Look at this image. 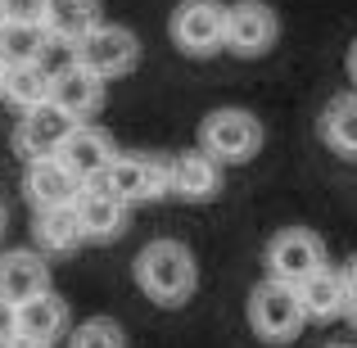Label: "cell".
Listing matches in <instances>:
<instances>
[{"instance_id":"4","label":"cell","mask_w":357,"mask_h":348,"mask_svg":"<svg viewBox=\"0 0 357 348\" xmlns=\"http://www.w3.org/2000/svg\"><path fill=\"white\" fill-rule=\"evenodd\" d=\"M199 149H208L218 163H249L262 149V122L244 109H213L199 127Z\"/></svg>"},{"instance_id":"33","label":"cell","mask_w":357,"mask_h":348,"mask_svg":"<svg viewBox=\"0 0 357 348\" xmlns=\"http://www.w3.org/2000/svg\"><path fill=\"white\" fill-rule=\"evenodd\" d=\"M0 23H5V9H0Z\"/></svg>"},{"instance_id":"31","label":"cell","mask_w":357,"mask_h":348,"mask_svg":"<svg viewBox=\"0 0 357 348\" xmlns=\"http://www.w3.org/2000/svg\"><path fill=\"white\" fill-rule=\"evenodd\" d=\"M331 348H353V344H331Z\"/></svg>"},{"instance_id":"6","label":"cell","mask_w":357,"mask_h":348,"mask_svg":"<svg viewBox=\"0 0 357 348\" xmlns=\"http://www.w3.org/2000/svg\"><path fill=\"white\" fill-rule=\"evenodd\" d=\"M73 63H82L86 73L114 82L122 73H131L140 63V41L127 32V27H91L77 45H73Z\"/></svg>"},{"instance_id":"13","label":"cell","mask_w":357,"mask_h":348,"mask_svg":"<svg viewBox=\"0 0 357 348\" xmlns=\"http://www.w3.org/2000/svg\"><path fill=\"white\" fill-rule=\"evenodd\" d=\"M73 209H77V218H82L86 240H118V235L127 231V204H122L118 195H109L105 186H82Z\"/></svg>"},{"instance_id":"23","label":"cell","mask_w":357,"mask_h":348,"mask_svg":"<svg viewBox=\"0 0 357 348\" xmlns=\"http://www.w3.org/2000/svg\"><path fill=\"white\" fill-rule=\"evenodd\" d=\"M68 348H127V335H122L114 317H91V321H82L73 331Z\"/></svg>"},{"instance_id":"28","label":"cell","mask_w":357,"mask_h":348,"mask_svg":"<svg viewBox=\"0 0 357 348\" xmlns=\"http://www.w3.org/2000/svg\"><path fill=\"white\" fill-rule=\"evenodd\" d=\"M349 77H353V82H357V41H353V45H349Z\"/></svg>"},{"instance_id":"8","label":"cell","mask_w":357,"mask_h":348,"mask_svg":"<svg viewBox=\"0 0 357 348\" xmlns=\"http://www.w3.org/2000/svg\"><path fill=\"white\" fill-rule=\"evenodd\" d=\"M317 267H326V244H321V235H317V231L289 227V231L271 235V244H267V271L276 280L298 285V280H307Z\"/></svg>"},{"instance_id":"18","label":"cell","mask_w":357,"mask_h":348,"mask_svg":"<svg viewBox=\"0 0 357 348\" xmlns=\"http://www.w3.org/2000/svg\"><path fill=\"white\" fill-rule=\"evenodd\" d=\"M50 91H54V73L45 68L41 59L5 68V82H0V96H5L14 109H23V114L36 109V105H50Z\"/></svg>"},{"instance_id":"10","label":"cell","mask_w":357,"mask_h":348,"mask_svg":"<svg viewBox=\"0 0 357 348\" xmlns=\"http://www.w3.org/2000/svg\"><path fill=\"white\" fill-rule=\"evenodd\" d=\"M23 190L32 199V209H59V204H77L82 181L59 163V154H41V158H27Z\"/></svg>"},{"instance_id":"7","label":"cell","mask_w":357,"mask_h":348,"mask_svg":"<svg viewBox=\"0 0 357 348\" xmlns=\"http://www.w3.org/2000/svg\"><path fill=\"white\" fill-rule=\"evenodd\" d=\"M280 18L267 0H236L227 5V50H236L240 59H258L276 45Z\"/></svg>"},{"instance_id":"30","label":"cell","mask_w":357,"mask_h":348,"mask_svg":"<svg viewBox=\"0 0 357 348\" xmlns=\"http://www.w3.org/2000/svg\"><path fill=\"white\" fill-rule=\"evenodd\" d=\"M0 227H5V199H0Z\"/></svg>"},{"instance_id":"26","label":"cell","mask_w":357,"mask_h":348,"mask_svg":"<svg viewBox=\"0 0 357 348\" xmlns=\"http://www.w3.org/2000/svg\"><path fill=\"white\" fill-rule=\"evenodd\" d=\"M5 348H50V344H45V340H27V335H14Z\"/></svg>"},{"instance_id":"24","label":"cell","mask_w":357,"mask_h":348,"mask_svg":"<svg viewBox=\"0 0 357 348\" xmlns=\"http://www.w3.org/2000/svg\"><path fill=\"white\" fill-rule=\"evenodd\" d=\"M45 5H50V0H0V9H5L9 23H41Z\"/></svg>"},{"instance_id":"2","label":"cell","mask_w":357,"mask_h":348,"mask_svg":"<svg viewBox=\"0 0 357 348\" xmlns=\"http://www.w3.org/2000/svg\"><path fill=\"white\" fill-rule=\"evenodd\" d=\"M307 312H303V298H298V285L289 280L267 276L258 289L249 294V326L258 331V340L267 344H289L298 331H303Z\"/></svg>"},{"instance_id":"29","label":"cell","mask_w":357,"mask_h":348,"mask_svg":"<svg viewBox=\"0 0 357 348\" xmlns=\"http://www.w3.org/2000/svg\"><path fill=\"white\" fill-rule=\"evenodd\" d=\"M349 321H353V331H357V294L349 298Z\"/></svg>"},{"instance_id":"14","label":"cell","mask_w":357,"mask_h":348,"mask_svg":"<svg viewBox=\"0 0 357 348\" xmlns=\"http://www.w3.org/2000/svg\"><path fill=\"white\" fill-rule=\"evenodd\" d=\"M50 100L63 109L68 118H91L100 105H105V77H96V73H86L82 63H68V68L54 73V91Z\"/></svg>"},{"instance_id":"1","label":"cell","mask_w":357,"mask_h":348,"mask_svg":"<svg viewBox=\"0 0 357 348\" xmlns=\"http://www.w3.org/2000/svg\"><path fill=\"white\" fill-rule=\"evenodd\" d=\"M195 280H199V271H195V253L185 249V244L154 240L136 253V285L145 289L154 303H163V308L185 303V298L195 294Z\"/></svg>"},{"instance_id":"12","label":"cell","mask_w":357,"mask_h":348,"mask_svg":"<svg viewBox=\"0 0 357 348\" xmlns=\"http://www.w3.org/2000/svg\"><path fill=\"white\" fill-rule=\"evenodd\" d=\"M298 298H303L307 321H335V317L349 312L353 289H349V276L326 262V267H317L307 280H298Z\"/></svg>"},{"instance_id":"9","label":"cell","mask_w":357,"mask_h":348,"mask_svg":"<svg viewBox=\"0 0 357 348\" xmlns=\"http://www.w3.org/2000/svg\"><path fill=\"white\" fill-rule=\"evenodd\" d=\"M54 154H59V163L68 167L82 186L100 181L105 167L114 163V145H109V136H105V131H96V127H82V122H73V131L59 140Z\"/></svg>"},{"instance_id":"3","label":"cell","mask_w":357,"mask_h":348,"mask_svg":"<svg viewBox=\"0 0 357 348\" xmlns=\"http://www.w3.org/2000/svg\"><path fill=\"white\" fill-rule=\"evenodd\" d=\"M91 186H105L109 195H118L122 204H149L163 199L172 190V158L158 154H122L105 167V176Z\"/></svg>"},{"instance_id":"20","label":"cell","mask_w":357,"mask_h":348,"mask_svg":"<svg viewBox=\"0 0 357 348\" xmlns=\"http://www.w3.org/2000/svg\"><path fill=\"white\" fill-rule=\"evenodd\" d=\"M321 140L344 158H357V91H344L321 109Z\"/></svg>"},{"instance_id":"11","label":"cell","mask_w":357,"mask_h":348,"mask_svg":"<svg viewBox=\"0 0 357 348\" xmlns=\"http://www.w3.org/2000/svg\"><path fill=\"white\" fill-rule=\"evenodd\" d=\"M73 122L77 118H68L59 105H36V109H27L23 122H18V131H14V149L23 158H41V154H54L59 149V140L73 131Z\"/></svg>"},{"instance_id":"5","label":"cell","mask_w":357,"mask_h":348,"mask_svg":"<svg viewBox=\"0 0 357 348\" xmlns=\"http://www.w3.org/2000/svg\"><path fill=\"white\" fill-rule=\"evenodd\" d=\"M172 41L176 50L195 54H218L227 45V5L222 0H181L172 9Z\"/></svg>"},{"instance_id":"32","label":"cell","mask_w":357,"mask_h":348,"mask_svg":"<svg viewBox=\"0 0 357 348\" xmlns=\"http://www.w3.org/2000/svg\"><path fill=\"white\" fill-rule=\"evenodd\" d=\"M0 82H5V63H0Z\"/></svg>"},{"instance_id":"22","label":"cell","mask_w":357,"mask_h":348,"mask_svg":"<svg viewBox=\"0 0 357 348\" xmlns=\"http://www.w3.org/2000/svg\"><path fill=\"white\" fill-rule=\"evenodd\" d=\"M50 45V32L45 23H0V63L14 68V63H36Z\"/></svg>"},{"instance_id":"17","label":"cell","mask_w":357,"mask_h":348,"mask_svg":"<svg viewBox=\"0 0 357 348\" xmlns=\"http://www.w3.org/2000/svg\"><path fill=\"white\" fill-rule=\"evenodd\" d=\"M63 326H68V308H63V298L50 294V289H41V294L18 303V335H27V340L54 344L63 335Z\"/></svg>"},{"instance_id":"27","label":"cell","mask_w":357,"mask_h":348,"mask_svg":"<svg viewBox=\"0 0 357 348\" xmlns=\"http://www.w3.org/2000/svg\"><path fill=\"white\" fill-rule=\"evenodd\" d=\"M344 276H349V289H353V294H357V253H353V258H349V267H344Z\"/></svg>"},{"instance_id":"21","label":"cell","mask_w":357,"mask_h":348,"mask_svg":"<svg viewBox=\"0 0 357 348\" xmlns=\"http://www.w3.org/2000/svg\"><path fill=\"white\" fill-rule=\"evenodd\" d=\"M41 23H45V32H50V41L77 45L82 36L96 27V0H50Z\"/></svg>"},{"instance_id":"16","label":"cell","mask_w":357,"mask_h":348,"mask_svg":"<svg viewBox=\"0 0 357 348\" xmlns=\"http://www.w3.org/2000/svg\"><path fill=\"white\" fill-rule=\"evenodd\" d=\"M41 289H50V267H45L41 253H5L0 258V298H9V303H23V298L41 294Z\"/></svg>"},{"instance_id":"15","label":"cell","mask_w":357,"mask_h":348,"mask_svg":"<svg viewBox=\"0 0 357 348\" xmlns=\"http://www.w3.org/2000/svg\"><path fill=\"white\" fill-rule=\"evenodd\" d=\"M222 190V163L208 154V149H190V154L172 158V195L190 204H204Z\"/></svg>"},{"instance_id":"19","label":"cell","mask_w":357,"mask_h":348,"mask_svg":"<svg viewBox=\"0 0 357 348\" xmlns=\"http://www.w3.org/2000/svg\"><path fill=\"white\" fill-rule=\"evenodd\" d=\"M32 235L45 253H73L86 231H82V218L73 204H59V209H36V222H32Z\"/></svg>"},{"instance_id":"25","label":"cell","mask_w":357,"mask_h":348,"mask_svg":"<svg viewBox=\"0 0 357 348\" xmlns=\"http://www.w3.org/2000/svg\"><path fill=\"white\" fill-rule=\"evenodd\" d=\"M18 335V303H9V298H0V348Z\"/></svg>"}]
</instances>
